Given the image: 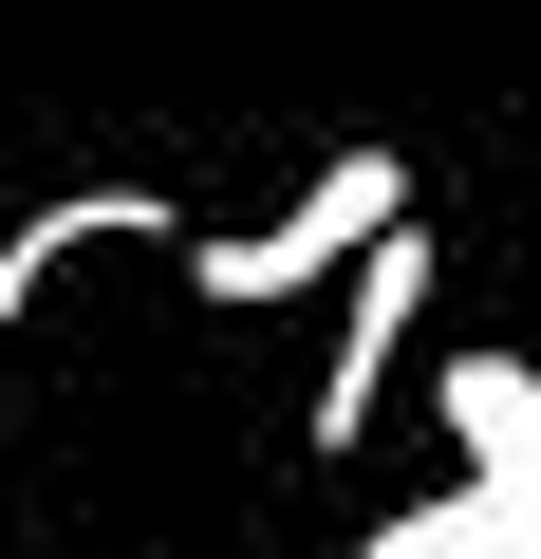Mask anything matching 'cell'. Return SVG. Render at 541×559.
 Segmentation results:
<instances>
[{
  "mask_svg": "<svg viewBox=\"0 0 541 559\" xmlns=\"http://www.w3.org/2000/svg\"><path fill=\"white\" fill-rule=\"evenodd\" d=\"M355 559H522V485H485V466H467L448 503H392Z\"/></svg>",
  "mask_w": 541,
  "mask_h": 559,
  "instance_id": "obj_5",
  "label": "cell"
},
{
  "mask_svg": "<svg viewBox=\"0 0 541 559\" xmlns=\"http://www.w3.org/2000/svg\"><path fill=\"white\" fill-rule=\"evenodd\" d=\"M448 448L485 485H522L541 466V355H448Z\"/></svg>",
  "mask_w": 541,
  "mask_h": 559,
  "instance_id": "obj_4",
  "label": "cell"
},
{
  "mask_svg": "<svg viewBox=\"0 0 541 559\" xmlns=\"http://www.w3.org/2000/svg\"><path fill=\"white\" fill-rule=\"evenodd\" d=\"M522 559H541V540H522Z\"/></svg>",
  "mask_w": 541,
  "mask_h": 559,
  "instance_id": "obj_6",
  "label": "cell"
},
{
  "mask_svg": "<svg viewBox=\"0 0 541 559\" xmlns=\"http://www.w3.org/2000/svg\"><path fill=\"white\" fill-rule=\"evenodd\" d=\"M392 224H411V168H392V150H337L299 205H261L243 242H187V280H205L224 318H281V299H318V280H355Z\"/></svg>",
  "mask_w": 541,
  "mask_h": 559,
  "instance_id": "obj_1",
  "label": "cell"
},
{
  "mask_svg": "<svg viewBox=\"0 0 541 559\" xmlns=\"http://www.w3.org/2000/svg\"><path fill=\"white\" fill-rule=\"evenodd\" d=\"M411 318H430V242L392 224V242L355 261V299H337V355H318V411H299V448H318V466H355V448H374V373H392V336H411Z\"/></svg>",
  "mask_w": 541,
  "mask_h": 559,
  "instance_id": "obj_2",
  "label": "cell"
},
{
  "mask_svg": "<svg viewBox=\"0 0 541 559\" xmlns=\"http://www.w3.org/2000/svg\"><path fill=\"white\" fill-rule=\"evenodd\" d=\"M75 242H168V205H150V187H75V205H38L20 242H0V355H20V318L57 299V261H75Z\"/></svg>",
  "mask_w": 541,
  "mask_h": 559,
  "instance_id": "obj_3",
  "label": "cell"
}]
</instances>
